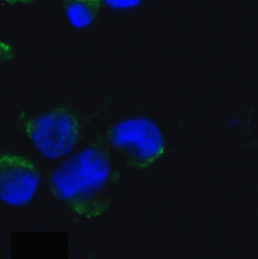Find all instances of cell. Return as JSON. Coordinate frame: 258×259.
<instances>
[{
	"label": "cell",
	"mask_w": 258,
	"mask_h": 259,
	"mask_svg": "<svg viewBox=\"0 0 258 259\" xmlns=\"http://www.w3.org/2000/svg\"><path fill=\"white\" fill-rule=\"evenodd\" d=\"M110 166L106 155L92 147L58 167L49 185L52 193L81 215L92 213V202L109 180Z\"/></svg>",
	"instance_id": "obj_1"
},
{
	"label": "cell",
	"mask_w": 258,
	"mask_h": 259,
	"mask_svg": "<svg viewBox=\"0 0 258 259\" xmlns=\"http://www.w3.org/2000/svg\"><path fill=\"white\" fill-rule=\"evenodd\" d=\"M26 133L44 158L54 159L72 152L79 136V122L68 110H52L29 121Z\"/></svg>",
	"instance_id": "obj_3"
},
{
	"label": "cell",
	"mask_w": 258,
	"mask_h": 259,
	"mask_svg": "<svg viewBox=\"0 0 258 259\" xmlns=\"http://www.w3.org/2000/svg\"><path fill=\"white\" fill-rule=\"evenodd\" d=\"M109 8L115 10H130L141 6L143 0H103Z\"/></svg>",
	"instance_id": "obj_6"
},
{
	"label": "cell",
	"mask_w": 258,
	"mask_h": 259,
	"mask_svg": "<svg viewBox=\"0 0 258 259\" xmlns=\"http://www.w3.org/2000/svg\"><path fill=\"white\" fill-rule=\"evenodd\" d=\"M37 166L27 158L12 154L0 155V200L21 207L34 198L40 185Z\"/></svg>",
	"instance_id": "obj_4"
},
{
	"label": "cell",
	"mask_w": 258,
	"mask_h": 259,
	"mask_svg": "<svg viewBox=\"0 0 258 259\" xmlns=\"http://www.w3.org/2000/svg\"><path fill=\"white\" fill-rule=\"evenodd\" d=\"M62 5L69 23L76 29H84L97 20L102 0H62Z\"/></svg>",
	"instance_id": "obj_5"
},
{
	"label": "cell",
	"mask_w": 258,
	"mask_h": 259,
	"mask_svg": "<svg viewBox=\"0 0 258 259\" xmlns=\"http://www.w3.org/2000/svg\"><path fill=\"white\" fill-rule=\"evenodd\" d=\"M14 58V51L12 47L0 40V63H6Z\"/></svg>",
	"instance_id": "obj_7"
},
{
	"label": "cell",
	"mask_w": 258,
	"mask_h": 259,
	"mask_svg": "<svg viewBox=\"0 0 258 259\" xmlns=\"http://www.w3.org/2000/svg\"><path fill=\"white\" fill-rule=\"evenodd\" d=\"M109 143L136 166L149 167L164 151L163 136L157 124L146 117L127 119L108 132Z\"/></svg>",
	"instance_id": "obj_2"
}]
</instances>
